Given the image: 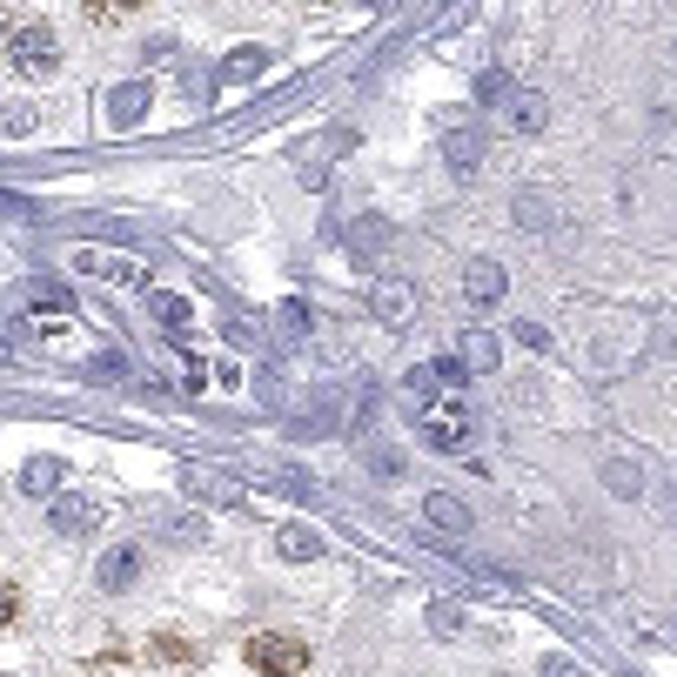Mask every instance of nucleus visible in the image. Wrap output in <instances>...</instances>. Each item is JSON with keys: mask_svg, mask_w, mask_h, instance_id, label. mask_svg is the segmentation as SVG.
Returning a JSON list of instances; mask_svg holds the SVG:
<instances>
[{"mask_svg": "<svg viewBox=\"0 0 677 677\" xmlns=\"http://www.w3.org/2000/svg\"><path fill=\"white\" fill-rule=\"evenodd\" d=\"M463 295H470V302H476V309H490V302H503V269H496V262H483V256H476V262H470V269H463Z\"/></svg>", "mask_w": 677, "mask_h": 677, "instance_id": "0eeeda50", "label": "nucleus"}, {"mask_svg": "<svg viewBox=\"0 0 677 677\" xmlns=\"http://www.w3.org/2000/svg\"><path fill=\"white\" fill-rule=\"evenodd\" d=\"M517 222H524V228H544V222H550V208H544V202L524 189V202H517Z\"/></svg>", "mask_w": 677, "mask_h": 677, "instance_id": "6ab92c4d", "label": "nucleus"}, {"mask_svg": "<svg viewBox=\"0 0 677 677\" xmlns=\"http://www.w3.org/2000/svg\"><path fill=\"white\" fill-rule=\"evenodd\" d=\"M8 67H14L21 80H54V67H61V41H54V28H47V21L14 28V34H8Z\"/></svg>", "mask_w": 677, "mask_h": 677, "instance_id": "f257e3e1", "label": "nucleus"}, {"mask_svg": "<svg viewBox=\"0 0 677 677\" xmlns=\"http://www.w3.org/2000/svg\"><path fill=\"white\" fill-rule=\"evenodd\" d=\"M369 470H376V476H396L402 463H396V450H369Z\"/></svg>", "mask_w": 677, "mask_h": 677, "instance_id": "412c9836", "label": "nucleus"}, {"mask_svg": "<svg viewBox=\"0 0 677 677\" xmlns=\"http://www.w3.org/2000/svg\"><path fill=\"white\" fill-rule=\"evenodd\" d=\"M276 329L289 335V343H309V329H315V322H309V309H302V302H282V309H276Z\"/></svg>", "mask_w": 677, "mask_h": 677, "instance_id": "2eb2a0df", "label": "nucleus"}, {"mask_svg": "<svg viewBox=\"0 0 677 677\" xmlns=\"http://www.w3.org/2000/svg\"><path fill=\"white\" fill-rule=\"evenodd\" d=\"M80 269H95V276H108V282H121V289H141V269H135V262H101V256H80Z\"/></svg>", "mask_w": 677, "mask_h": 677, "instance_id": "dca6fc26", "label": "nucleus"}, {"mask_svg": "<svg viewBox=\"0 0 677 677\" xmlns=\"http://www.w3.org/2000/svg\"><path fill=\"white\" fill-rule=\"evenodd\" d=\"M148 309H154V322H168V329H189V322H195V309H189L182 295H148Z\"/></svg>", "mask_w": 677, "mask_h": 677, "instance_id": "ddd939ff", "label": "nucleus"}, {"mask_svg": "<svg viewBox=\"0 0 677 677\" xmlns=\"http://www.w3.org/2000/svg\"><path fill=\"white\" fill-rule=\"evenodd\" d=\"M14 617V598H8V590H0V624H8Z\"/></svg>", "mask_w": 677, "mask_h": 677, "instance_id": "4be33fe9", "label": "nucleus"}, {"mask_svg": "<svg viewBox=\"0 0 677 677\" xmlns=\"http://www.w3.org/2000/svg\"><path fill=\"white\" fill-rule=\"evenodd\" d=\"M503 95H511V80H503L496 67H490V74H476V101H483V108H496Z\"/></svg>", "mask_w": 677, "mask_h": 677, "instance_id": "f3484780", "label": "nucleus"}, {"mask_svg": "<svg viewBox=\"0 0 677 677\" xmlns=\"http://www.w3.org/2000/svg\"><path fill=\"white\" fill-rule=\"evenodd\" d=\"M463 369H496V335H463Z\"/></svg>", "mask_w": 677, "mask_h": 677, "instance_id": "4468645a", "label": "nucleus"}, {"mask_svg": "<svg viewBox=\"0 0 677 677\" xmlns=\"http://www.w3.org/2000/svg\"><path fill=\"white\" fill-rule=\"evenodd\" d=\"M443 154H450V175H456V182H470V175H476V154H483V148H476V135H470V128H450Z\"/></svg>", "mask_w": 677, "mask_h": 677, "instance_id": "9d476101", "label": "nucleus"}, {"mask_svg": "<svg viewBox=\"0 0 677 677\" xmlns=\"http://www.w3.org/2000/svg\"><path fill=\"white\" fill-rule=\"evenodd\" d=\"M369 315H376L383 329H409V315H416V289H409V282H396V276H389V282H376V289H369Z\"/></svg>", "mask_w": 677, "mask_h": 677, "instance_id": "423d86ee", "label": "nucleus"}, {"mask_svg": "<svg viewBox=\"0 0 677 677\" xmlns=\"http://www.w3.org/2000/svg\"><path fill=\"white\" fill-rule=\"evenodd\" d=\"M248 657H256L262 670H302L309 664V651L302 644H282V637H256V644H248Z\"/></svg>", "mask_w": 677, "mask_h": 677, "instance_id": "6e6552de", "label": "nucleus"}, {"mask_svg": "<svg viewBox=\"0 0 677 677\" xmlns=\"http://www.w3.org/2000/svg\"><path fill=\"white\" fill-rule=\"evenodd\" d=\"M496 108H503V128H511L517 141H537V135H544V121H550V108H544V95H537V88L503 95Z\"/></svg>", "mask_w": 677, "mask_h": 677, "instance_id": "39448f33", "label": "nucleus"}, {"mask_svg": "<svg viewBox=\"0 0 677 677\" xmlns=\"http://www.w3.org/2000/svg\"><path fill=\"white\" fill-rule=\"evenodd\" d=\"M141 570H148V550H141V544H115V550L95 563V583L108 590V598H121V590L141 583Z\"/></svg>", "mask_w": 677, "mask_h": 677, "instance_id": "f03ea898", "label": "nucleus"}, {"mask_svg": "<svg viewBox=\"0 0 677 677\" xmlns=\"http://www.w3.org/2000/svg\"><path fill=\"white\" fill-rule=\"evenodd\" d=\"M61 476H67V463H61V456H34V463L21 470V490H28V496H54V490H61Z\"/></svg>", "mask_w": 677, "mask_h": 677, "instance_id": "1a4fd4ad", "label": "nucleus"}, {"mask_svg": "<svg viewBox=\"0 0 677 677\" xmlns=\"http://www.w3.org/2000/svg\"><path fill=\"white\" fill-rule=\"evenodd\" d=\"M34 121H41L34 108H8V115H0V135H28Z\"/></svg>", "mask_w": 677, "mask_h": 677, "instance_id": "aec40b11", "label": "nucleus"}, {"mask_svg": "<svg viewBox=\"0 0 677 677\" xmlns=\"http://www.w3.org/2000/svg\"><path fill=\"white\" fill-rule=\"evenodd\" d=\"M276 550H282L289 563H315V557H322V537H315V530H302V524H289V530L276 537Z\"/></svg>", "mask_w": 677, "mask_h": 677, "instance_id": "9b49d317", "label": "nucleus"}, {"mask_svg": "<svg viewBox=\"0 0 677 677\" xmlns=\"http://www.w3.org/2000/svg\"><path fill=\"white\" fill-rule=\"evenodd\" d=\"M383 241H389L383 222H356V228H350V256H356V262H376V256H383Z\"/></svg>", "mask_w": 677, "mask_h": 677, "instance_id": "f8f14e48", "label": "nucleus"}, {"mask_svg": "<svg viewBox=\"0 0 677 677\" xmlns=\"http://www.w3.org/2000/svg\"><path fill=\"white\" fill-rule=\"evenodd\" d=\"M262 61H269L262 47H241V54L228 61V80H248V74H262Z\"/></svg>", "mask_w": 677, "mask_h": 677, "instance_id": "a211bd4d", "label": "nucleus"}, {"mask_svg": "<svg viewBox=\"0 0 677 677\" xmlns=\"http://www.w3.org/2000/svg\"><path fill=\"white\" fill-rule=\"evenodd\" d=\"M422 530H430V537H470V503L463 496H450V490H430V496H422Z\"/></svg>", "mask_w": 677, "mask_h": 677, "instance_id": "7ed1b4c3", "label": "nucleus"}, {"mask_svg": "<svg viewBox=\"0 0 677 677\" xmlns=\"http://www.w3.org/2000/svg\"><path fill=\"white\" fill-rule=\"evenodd\" d=\"M101 524V496H54L47 503V530L54 537H88Z\"/></svg>", "mask_w": 677, "mask_h": 677, "instance_id": "20e7f679", "label": "nucleus"}]
</instances>
